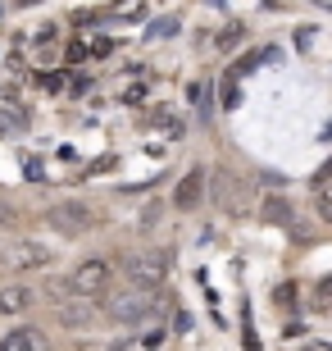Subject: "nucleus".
Listing matches in <instances>:
<instances>
[{"mask_svg": "<svg viewBox=\"0 0 332 351\" xmlns=\"http://www.w3.org/2000/svg\"><path fill=\"white\" fill-rule=\"evenodd\" d=\"M155 311H159V292H151V287H118V292H105V315L114 319V324H146V319H155Z\"/></svg>", "mask_w": 332, "mask_h": 351, "instance_id": "1", "label": "nucleus"}, {"mask_svg": "<svg viewBox=\"0 0 332 351\" xmlns=\"http://www.w3.org/2000/svg\"><path fill=\"white\" fill-rule=\"evenodd\" d=\"M46 223L64 237H82V233L96 228V210H91L87 201H60V206L46 210Z\"/></svg>", "mask_w": 332, "mask_h": 351, "instance_id": "2", "label": "nucleus"}, {"mask_svg": "<svg viewBox=\"0 0 332 351\" xmlns=\"http://www.w3.org/2000/svg\"><path fill=\"white\" fill-rule=\"evenodd\" d=\"M123 278H128L132 287L159 292L164 278H168V251H141V256H132V261L123 265Z\"/></svg>", "mask_w": 332, "mask_h": 351, "instance_id": "3", "label": "nucleus"}, {"mask_svg": "<svg viewBox=\"0 0 332 351\" xmlns=\"http://www.w3.org/2000/svg\"><path fill=\"white\" fill-rule=\"evenodd\" d=\"M209 196H214V206L223 210V215H246V210H251V187H246L237 173H228V169H214Z\"/></svg>", "mask_w": 332, "mask_h": 351, "instance_id": "4", "label": "nucleus"}, {"mask_svg": "<svg viewBox=\"0 0 332 351\" xmlns=\"http://www.w3.org/2000/svg\"><path fill=\"white\" fill-rule=\"evenodd\" d=\"M110 283H114V265L101 261V256L82 261L73 274H68V287H73L77 297H105V292H110Z\"/></svg>", "mask_w": 332, "mask_h": 351, "instance_id": "5", "label": "nucleus"}, {"mask_svg": "<svg viewBox=\"0 0 332 351\" xmlns=\"http://www.w3.org/2000/svg\"><path fill=\"white\" fill-rule=\"evenodd\" d=\"M55 265V247L41 242V237H18L10 251H5V269L23 274V269H51Z\"/></svg>", "mask_w": 332, "mask_h": 351, "instance_id": "6", "label": "nucleus"}, {"mask_svg": "<svg viewBox=\"0 0 332 351\" xmlns=\"http://www.w3.org/2000/svg\"><path fill=\"white\" fill-rule=\"evenodd\" d=\"M55 319L64 328H87L91 319H96V306H91V297H64V301H55Z\"/></svg>", "mask_w": 332, "mask_h": 351, "instance_id": "7", "label": "nucleus"}, {"mask_svg": "<svg viewBox=\"0 0 332 351\" xmlns=\"http://www.w3.org/2000/svg\"><path fill=\"white\" fill-rule=\"evenodd\" d=\"M205 192H209V178H205V169H192V173H182L178 182V192H173V206L187 215V210H196L205 201Z\"/></svg>", "mask_w": 332, "mask_h": 351, "instance_id": "8", "label": "nucleus"}, {"mask_svg": "<svg viewBox=\"0 0 332 351\" xmlns=\"http://www.w3.org/2000/svg\"><path fill=\"white\" fill-rule=\"evenodd\" d=\"M0 351H51V342H46V333L32 324H18L10 328L5 338H0Z\"/></svg>", "mask_w": 332, "mask_h": 351, "instance_id": "9", "label": "nucleus"}, {"mask_svg": "<svg viewBox=\"0 0 332 351\" xmlns=\"http://www.w3.org/2000/svg\"><path fill=\"white\" fill-rule=\"evenodd\" d=\"M32 287L27 283H5L0 287V315H10V319H18V315H27L32 311Z\"/></svg>", "mask_w": 332, "mask_h": 351, "instance_id": "10", "label": "nucleus"}, {"mask_svg": "<svg viewBox=\"0 0 332 351\" xmlns=\"http://www.w3.org/2000/svg\"><path fill=\"white\" fill-rule=\"evenodd\" d=\"M259 215H264V223H273V228H296V206L282 192H268Z\"/></svg>", "mask_w": 332, "mask_h": 351, "instance_id": "11", "label": "nucleus"}, {"mask_svg": "<svg viewBox=\"0 0 332 351\" xmlns=\"http://www.w3.org/2000/svg\"><path fill=\"white\" fill-rule=\"evenodd\" d=\"M187 96H192L196 114H201V119H209V82H192V87H187Z\"/></svg>", "mask_w": 332, "mask_h": 351, "instance_id": "12", "label": "nucleus"}, {"mask_svg": "<svg viewBox=\"0 0 332 351\" xmlns=\"http://www.w3.org/2000/svg\"><path fill=\"white\" fill-rule=\"evenodd\" d=\"M14 132H23V114L18 110H0V137H14Z\"/></svg>", "mask_w": 332, "mask_h": 351, "instance_id": "13", "label": "nucleus"}, {"mask_svg": "<svg viewBox=\"0 0 332 351\" xmlns=\"http://www.w3.org/2000/svg\"><path fill=\"white\" fill-rule=\"evenodd\" d=\"M314 210H319L323 223H332V182H323V187H319V196H314Z\"/></svg>", "mask_w": 332, "mask_h": 351, "instance_id": "14", "label": "nucleus"}, {"mask_svg": "<svg viewBox=\"0 0 332 351\" xmlns=\"http://www.w3.org/2000/svg\"><path fill=\"white\" fill-rule=\"evenodd\" d=\"M18 223V215H14V206L10 201H0V228H14Z\"/></svg>", "mask_w": 332, "mask_h": 351, "instance_id": "15", "label": "nucleus"}, {"mask_svg": "<svg viewBox=\"0 0 332 351\" xmlns=\"http://www.w3.org/2000/svg\"><path fill=\"white\" fill-rule=\"evenodd\" d=\"M223 82H228V87H223V105H228V110H232V105L242 101V91L232 87V82H237V78H223Z\"/></svg>", "mask_w": 332, "mask_h": 351, "instance_id": "16", "label": "nucleus"}, {"mask_svg": "<svg viewBox=\"0 0 332 351\" xmlns=\"http://www.w3.org/2000/svg\"><path fill=\"white\" fill-rule=\"evenodd\" d=\"M68 64H77V60H82V55H87V41H68Z\"/></svg>", "mask_w": 332, "mask_h": 351, "instance_id": "17", "label": "nucleus"}, {"mask_svg": "<svg viewBox=\"0 0 332 351\" xmlns=\"http://www.w3.org/2000/svg\"><path fill=\"white\" fill-rule=\"evenodd\" d=\"M168 32H178V23H173V19H164V23L151 27V37H168Z\"/></svg>", "mask_w": 332, "mask_h": 351, "instance_id": "18", "label": "nucleus"}, {"mask_svg": "<svg viewBox=\"0 0 332 351\" xmlns=\"http://www.w3.org/2000/svg\"><path fill=\"white\" fill-rule=\"evenodd\" d=\"M23 173H27V178H41V160L27 156V160H23Z\"/></svg>", "mask_w": 332, "mask_h": 351, "instance_id": "19", "label": "nucleus"}, {"mask_svg": "<svg viewBox=\"0 0 332 351\" xmlns=\"http://www.w3.org/2000/svg\"><path fill=\"white\" fill-rule=\"evenodd\" d=\"M110 51H114V41H110V37H101L96 46H91V55H110Z\"/></svg>", "mask_w": 332, "mask_h": 351, "instance_id": "20", "label": "nucleus"}, {"mask_svg": "<svg viewBox=\"0 0 332 351\" xmlns=\"http://www.w3.org/2000/svg\"><path fill=\"white\" fill-rule=\"evenodd\" d=\"M23 5H32V0H23Z\"/></svg>", "mask_w": 332, "mask_h": 351, "instance_id": "21", "label": "nucleus"}]
</instances>
